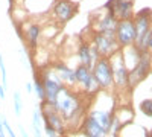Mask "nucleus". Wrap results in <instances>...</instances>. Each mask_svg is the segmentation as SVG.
<instances>
[{"label":"nucleus","instance_id":"f257e3e1","mask_svg":"<svg viewBox=\"0 0 152 137\" xmlns=\"http://www.w3.org/2000/svg\"><path fill=\"white\" fill-rule=\"evenodd\" d=\"M53 107L59 111V114L62 116V119L66 120L67 127L82 123V119L85 117V114H84L85 113V107L82 104L81 95L70 90L69 87H66V85L62 87L61 92L58 93Z\"/></svg>","mask_w":152,"mask_h":137},{"label":"nucleus","instance_id":"f03ea898","mask_svg":"<svg viewBox=\"0 0 152 137\" xmlns=\"http://www.w3.org/2000/svg\"><path fill=\"white\" fill-rule=\"evenodd\" d=\"M152 66V58L149 51H142L140 56L135 61V66L132 67V70H129V76H128V85L129 87H135L137 84H140L151 70Z\"/></svg>","mask_w":152,"mask_h":137},{"label":"nucleus","instance_id":"7ed1b4c3","mask_svg":"<svg viewBox=\"0 0 152 137\" xmlns=\"http://www.w3.org/2000/svg\"><path fill=\"white\" fill-rule=\"evenodd\" d=\"M93 76L99 85V89L102 90H108L110 87L114 84V79H113V67H111V63H110V58L107 56H100L94 66H93Z\"/></svg>","mask_w":152,"mask_h":137},{"label":"nucleus","instance_id":"20e7f679","mask_svg":"<svg viewBox=\"0 0 152 137\" xmlns=\"http://www.w3.org/2000/svg\"><path fill=\"white\" fill-rule=\"evenodd\" d=\"M41 76V81H43V85H44V95H46V99L44 101L47 104H55L56 101V96L58 93L61 92V89L64 87V82L59 79V76L53 72V69L50 70H44L41 73H38Z\"/></svg>","mask_w":152,"mask_h":137},{"label":"nucleus","instance_id":"39448f33","mask_svg":"<svg viewBox=\"0 0 152 137\" xmlns=\"http://www.w3.org/2000/svg\"><path fill=\"white\" fill-rule=\"evenodd\" d=\"M116 40L120 47H131L134 46L137 40V29L134 18H126V20H119L117 28H116Z\"/></svg>","mask_w":152,"mask_h":137},{"label":"nucleus","instance_id":"423d86ee","mask_svg":"<svg viewBox=\"0 0 152 137\" xmlns=\"http://www.w3.org/2000/svg\"><path fill=\"white\" fill-rule=\"evenodd\" d=\"M75 76H76V84L81 87L84 95H94L99 92V85L93 76V70L84 64H79L75 69Z\"/></svg>","mask_w":152,"mask_h":137},{"label":"nucleus","instance_id":"0eeeda50","mask_svg":"<svg viewBox=\"0 0 152 137\" xmlns=\"http://www.w3.org/2000/svg\"><path fill=\"white\" fill-rule=\"evenodd\" d=\"M110 63L113 67V79L116 87H125L128 85V76H129V70L126 67L123 53L117 51L116 53H113L110 56Z\"/></svg>","mask_w":152,"mask_h":137},{"label":"nucleus","instance_id":"6e6552de","mask_svg":"<svg viewBox=\"0 0 152 137\" xmlns=\"http://www.w3.org/2000/svg\"><path fill=\"white\" fill-rule=\"evenodd\" d=\"M40 113H41V119L44 123H49L52 125L58 134H64L66 133V120L62 119V116L59 114V111L52 105V104H47L46 101L40 102Z\"/></svg>","mask_w":152,"mask_h":137},{"label":"nucleus","instance_id":"1a4fd4ad","mask_svg":"<svg viewBox=\"0 0 152 137\" xmlns=\"http://www.w3.org/2000/svg\"><path fill=\"white\" fill-rule=\"evenodd\" d=\"M104 9L111 12L117 20L132 18L134 14V0H108Z\"/></svg>","mask_w":152,"mask_h":137},{"label":"nucleus","instance_id":"9d476101","mask_svg":"<svg viewBox=\"0 0 152 137\" xmlns=\"http://www.w3.org/2000/svg\"><path fill=\"white\" fill-rule=\"evenodd\" d=\"M93 46L97 49L100 56L110 58L113 53L120 51V46L114 35H105V34H94L93 37Z\"/></svg>","mask_w":152,"mask_h":137},{"label":"nucleus","instance_id":"9b49d317","mask_svg":"<svg viewBox=\"0 0 152 137\" xmlns=\"http://www.w3.org/2000/svg\"><path fill=\"white\" fill-rule=\"evenodd\" d=\"M75 12H76V5L72 3L70 0H55L52 6V15L59 24H64L69 20H72Z\"/></svg>","mask_w":152,"mask_h":137},{"label":"nucleus","instance_id":"f8f14e48","mask_svg":"<svg viewBox=\"0 0 152 137\" xmlns=\"http://www.w3.org/2000/svg\"><path fill=\"white\" fill-rule=\"evenodd\" d=\"M100 58L97 49L93 44H88V43H81L79 49H78V59H79V64H84L87 67L93 69L94 63Z\"/></svg>","mask_w":152,"mask_h":137},{"label":"nucleus","instance_id":"ddd939ff","mask_svg":"<svg viewBox=\"0 0 152 137\" xmlns=\"http://www.w3.org/2000/svg\"><path fill=\"white\" fill-rule=\"evenodd\" d=\"M82 133L85 137H107L108 133L102 128V125L90 114H87L84 119H82Z\"/></svg>","mask_w":152,"mask_h":137},{"label":"nucleus","instance_id":"4468645a","mask_svg":"<svg viewBox=\"0 0 152 137\" xmlns=\"http://www.w3.org/2000/svg\"><path fill=\"white\" fill-rule=\"evenodd\" d=\"M117 23L119 20L114 17L111 12L107 11V14L102 15L97 23L94 24V31L96 34H105V35H114L116 34V28H117Z\"/></svg>","mask_w":152,"mask_h":137},{"label":"nucleus","instance_id":"2eb2a0df","mask_svg":"<svg viewBox=\"0 0 152 137\" xmlns=\"http://www.w3.org/2000/svg\"><path fill=\"white\" fill-rule=\"evenodd\" d=\"M52 69H53V72L59 76V79L64 82V85H67V87L76 85L75 69H72L70 66H67V64H64V63H58V64H55Z\"/></svg>","mask_w":152,"mask_h":137},{"label":"nucleus","instance_id":"dca6fc26","mask_svg":"<svg viewBox=\"0 0 152 137\" xmlns=\"http://www.w3.org/2000/svg\"><path fill=\"white\" fill-rule=\"evenodd\" d=\"M90 116H93L100 125H102V128L110 134L111 133V125H113V116L108 113V111H104V110H93L88 113Z\"/></svg>","mask_w":152,"mask_h":137},{"label":"nucleus","instance_id":"f3484780","mask_svg":"<svg viewBox=\"0 0 152 137\" xmlns=\"http://www.w3.org/2000/svg\"><path fill=\"white\" fill-rule=\"evenodd\" d=\"M26 37H28L29 47L35 49L38 46V41H40V37H41V26L37 24V23H32L31 26L26 29Z\"/></svg>","mask_w":152,"mask_h":137},{"label":"nucleus","instance_id":"a211bd4d","mask_svg":"<svg viewBox=\"0 0 152 137\" xmlns=\"http://www.w3.org/2000/svg\"><path fill=\"white\" fill-rule=\"evenodd\" d=\"M32 85H34V92H35L37 97L40 99V102H43L44 99H46V95H44V85H43V81H41L40 75H35Z\"/></svg>","mask_w":152,"mask_h":137},{"label":"nucleus","instance_id":"6ab92c4d","mask_svg":"<svg viewBox=\"0 0 152 137\" xmlns=\"http://www.w3.org/2000/svg\"><path fill=\"white\" fill-rule=\"evenodd\" d=\"M32 127H34V131H35V136L41 137V131H43V127H41V113H40V108H35L34 110V116H32Z\"/></svg>","mask_w":152,"mask_h":137},{"label":"nucleus","instance_id":"aec40b11","mask_svg":"<svg viewBox=\"0 0 152 137\" xmlns=\"http://www.w3.org/2000/svg\"><path fill=\"white\" fill-rule=\"evenodd\" d=\"M12 101H14V111L15 114L20 116L21 111H23V99H21V93L20 92H14L12 95Z\"/></svg>","mask_w":152,"mask_h":137},{"label":"nucleus","instance_id":"412c9836","mask_svg":"<svg viewBox=\"0 0 152 137\" xmlns=\"http://www.w3.org/2000/svg\"><path fill=\"white\" fill-rule=\"evenodd\" d=\"M140 110L143 111V114L152 117V99H145L140 104Z\"/></svg>","mask_w":152,"mask_h":137},{"label":"nucleus","instance_id":"4be33fe9","mask_svg":"<svg viewBox=\"0 0 152 137\" xmlns=\"http://www.w3.org/2000/svg\"><path fill=\"white\" fill-rule=\"evenodd\" d=\"M0 72H2V85L6 89L8 85V78H6V67H5V59H3V55L0 53Z\"/></svg>","mask_w":152,"mask_h":137},{"label":"nucleus","instance_id":"5701e85b","mask_svg":"<svg viewBox=\"0 0 152 137\" xmlns=\"http://www.w3.org/2000/svg\"><path fill=\"white\" fill-rule=\"evenodd\" d=\"M43 131L47 137H58V131L52 127V125H49V123H44L43 122Z\"/></svg>","mask_w":152,"mask_h":137},{"label":"nucleus","instance_id":"b1692460","mask_svg":"<svg viewBox=\"0 0 152 137\" xmlns=\"http://www.w3.org/2000/svg\"><path fill=\"white\" fill-rule=\"evenodd\" d=\"M2 119H3V127H5V131H6L11 137H17V136H15V133L12 131V128H11V125H9V122H8L5 117H2Z\"/></svg>","mask_w":152,"mask_h":137},{"label":"nucleus","instance_id":"393cba45","mask_svg":"<svg viewBox=\"0 0 152 137\" xmlns=\"http://www.w3.org/2000/svg\"><path fill=\"white\" fill-rule=\"evenodd\" d=\"M0 137H6L5 136V127H3V119L0 116Z\"/></svg>","mask_w":152,"mask_h":137},{"label":"nucleus","instance_id":"a878e982","mask_svg":"<svg viewBox=\"0 0 152 137\" xmlns=\"http://www.w3.org/2000/svg\"><path fill=\"white\" fill-rule=\"evenodd\" d=\"M26 92L31 95V93H34V85H32V82H28L26 84Z\"/></svg>","mask_w":152,"mask_h":137},{"label":"nucleus","instance_id":"bb28decb","mask_svg":"<svg viewBox=\"0 0 152 137\" xmlns=\"http://www.w3.org/2000/svg\"><path fill=\"white\" fill-rule=\"evenodd\" d=\"M0 99H2V101L5 99V87L3 85H0Z\"/></svg>","mask_w":152,"mask_h":137},{"label":"nucleus","instance_id":"cd10ccee","mask_svg":"<svg viewBox=\"0 0 152 137\" xmlns=\"http://www.w3.org/2000/svg\"><path fill=\"white\" fill-rule=\"evenodd\" d=\"M20 136L21 137H29L28 133H26V130H23V127H20Z\"/></svg>","mask_w":152,"mask_h":137},{"label":"nucleus","instance_id":"c85d7f7f","mask_svg":"<svg viewBox=\"0 0 152 137\" xmlns=\"http://www.w3.org/2000/svg\"><path fill=\"white\" fill-rule=\"evenodd\" d=\"M148 51H152V35H151V38H149V41H148Z\"/></svg>","mask_w":152,"mask_h":137}]
</instances>
